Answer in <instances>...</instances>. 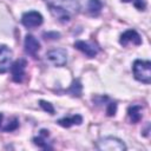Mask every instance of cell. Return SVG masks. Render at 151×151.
Listing matches in <instances>:
<instances>
[{"label": "cell", "instance_id": "obj_10", "mask_svg": "<svg viewBox=\"0 0 151 151\" xmlns=\"http://www.w3.org/2000/svg\"><path fill=\"white\" fill-rule=\"evenodd\" d=\"M24 46H25V52L32 57L35 58L37 53L39 52L40 50V42L37 40V38H34L32 34H27L25 37V42H24Z\"/></svg>", "mask_w": 151, "mask_h": 151}, {"label": "cell", "instance_id": "obj_9", "mask_svg": "<svg viewBox=\"0 0 151 151\" xmlns=\"http://www.w3.org/2000/svg\"><path fill=\"white\" fill-rule=\"evenodd\" d=\"M119 42L123 46H126L129 42H132L134 45H140L142 44V38H140V35L138 34L137 31H134V29H127V31H125L120 35Z\"/></svg>", "mask_w": 151, "mask_h": 151}, {"label": "cell", "instance_id": "obj_7", "mask_svg": "<svg viewBox=\"0 0 151 151\" xmlns=\"http://www.w3.org/2000/svg\"><path fill=\"white\" fill-rule=\"evenodd\" d=\"M73 46H74V48L83 52L87 58H94L99 52V47L96 44L87 42V41H84V40H77Z\"/></svg>", "mask_w": 151, "mask_h": 151}, {"label": "cell", "instance_id": "obj_13", "mask_svg": "<svg viewBox=\"0 0 151 151\" xmlns=\"http://www.w3.org/2000/svg\"><path fill=\"white\" fill-rule=\"evenodd\" d=\"M81 92H83V85L79 79H74L72 81L71 86L66 90V93L71 94L72 97H77V98L81 97Z\"/></svg>", "mask_w": 151, "mask_h": 151}, {"label": "cell", "instance_id": "obj_18", "mask_svg": "<svg viewBox=\"0 0 151 151\" xmlns=\"http://www.w3.org/2000/svg\"><path fill=\"white\" fill-rule=\"evenodd\" d=\"M39 105L41 106V109L44 110V111H46L47 113H50V114H54V107H53V105L51 104V103H48V101H45V100H39Z\"/></svg>", "mask_w": 151, "mask_h": 151}, {"label": "cell", "instance_id": "obj_17", "mask_svg": "<svg viewBox=\"0 0 151 151\" xmlns=\"http://www.w3.org/2000/svg\"><path fill=\"white\" fill-rule=\"evenodd\" d=\"M18 127H19V120L17 118H13L11 122H8V124L6 126L1 127V130L5 131V132H12V131L17 130Z\"/></svg>", "mask_w": 151, "mask_h": 151}, {"label": "cell", "instance_id": "obj_4", "mask_svg": "<svg viewBox=\"0 0 151 151\" xmlns=\"http://www.w3.org/2000/svg\"><path fill=\"white\" fill-rule=\"evenodd\" d=\"M46 59L48 60V63H51L54 66H64L67 61V52L64 48H55V50H51L46 53Z\"/></svg>", "mask_w": 151, "mask_h": 151}, {"label": "cell", "instance_id": "obj_3", "mask_svg": "<svg viewBox=\"0 0 151 151\" xmlns=\"http://www.w3.org/2000/svg\"><path fill=\"white\" fill-rule=\"evenodd\" d=\"M47 6L51 8H59L66 11L71 15L79 11V2L78 0H44Z\"/></svg>", "mask_w": 151, "mask_h": 151}, {"label": "cell", "instance_id": "obj_19", "mask_svg": "<svg viewBox=\"0 0 151 151\" xmlns=\"http://www.w3.org/2000/svg\"><path fill=\"white\" fill-rule=\"evenodd\" d=\"M42 38L45 40H57L60 38V33L59 32H44Z\"/></svg>", "mask_w": 151, "mask_h": 151}, {"label": "cell", "instance_id": "obj_21", "mask_svg": "<svg viewBox=\"0 0 151 151\" xmlns=\"http://www.w3.org/2000/svg\"><path fill=\"white\" fill-rule=\"evenodd\" d=\"M131 2H133V6L138 9V11H144L146 7V4L144 0H132Z\"/></svg>", "mask_w": 151, "mask_h": 151}, {"label": "cell", "instance_id": "obj_6", "mask_svg": "<svg viewBox=\"0 0 151 151\" xmlns=\"http://www.w3.org/2000/svg\"><path fill=\"white\" fill-rule=\"evenodd\" d=\"M27 66V61L25 59H18L11 65L12 79L15 83H21L25 77V70Z\"/></svg>", "mask_w": 151, "mask_h": 151}, {"label": "cell", "instance_id": "obj_20", "mask_svg": "<svg viewBox=\"0 0 151 151\" xmlns=\"http://www.w3.org/2000/svg\"><path fill=\"white\" fill-rule=\"evenodd\" d=\"M116 112H117V104L114 101H110L106 106V114L109 117H112L116 114Z\"/></svg>", "mask_w": 151, "mask_h": 151}, {"label": "cell", "instance_id": "obj_5", "mask_svg": "<svg viewBox=\"0 0 151 151\" xmlns=\"http://www.w3.org/2000/svg\"><path fill=\"white\" fill-rule=\"evenodd\" d=\"M44 18L42 15L37 12V11H29L22 14L21 17V22L25 27L27 28H33V27H38L42 24Z\"/></svg>", "mask_w": 151, "mask_h": 151}, {"label": "cell", "instance_id": "obj_23", "mask_svg": "<svg viewBox=\"0 0 151 151\" xmlns=\"http://www.w3.org/2000/svg\"><path fill=\"white\" fill-rule=\"evenodd\" d=\"M122 1H123V2H131L132 0H122Z\"/></svg>", "mask_w": 151, "mask_h": 151}, {"label": "cell", "instance_id": "obj_11", "mask_svg": "<svg viewBox=\"0 0 151 151\" xmlns=\"http://www.w3.org/2000/svg\"><path fill=\"white\" fill-rule=\"evenodd\" d=\"M63 127H71L72 125H80L83 123V117L80 114H74L72 117H65L57 122Z\"/></svg>", "mask_w": 151, "mask_h": 151}, {"label": "cell", "instance_id": "obj_15", "mask_svg": "<svg viewBox=\"0 0 151 151\" xmlns=\"http://www.w3.org/2000/svg\"><path fill=\"white\" fill-rule=\"evenodd\" d=\"M87 8H88V12H90L92 15L97 17V15L100 13L101 8H103V2H101L100 0H88Z\"/></svg>", "mask_w": 151, "mask_h": 151}, {"label": "cell", "instance_id": "obj_14", "mask_svg": "<svg viewBox=\"0 0 151 151\" xmlns=\"http://www.w3.org/2000/svg\"><path fill=\"white\" fill-rule=\"evenodd\" d=\"M50 11H51L52 15L61 22H68L71 20V14L67 13L66 11H63V9H59V8H52V7L50 8Z\"/></svg>", "mask_w": 151, "mask_h": 151}, {"label": "cell", "instance_id": "obj_22", "mask_svg": "<svg viewBox=\"0 0 151 151\" xmlns=\"http://www.w3.org/2000/svg\"><path fill=\"white\" fill-rule=\"evenodd\" d=\"M2 119H4V114L0 113V130H1V123H2Z\"/></svg>", "mask_w": 151, "mask_h": 151}, {"label": "cell", "instance_id": "obj_16", "mask_svg": "<svg viewBox=\"0 0 151 151\" xmlns=\"http://www.w3.org/2000/svg\"><path fill=\"white\" fill-rule=\"evenodd\" d=\"M33 143H34L38 147H41V149H45V150H52V149H53L51 145L47 144V142H45V137H42V136L34 137V138H33Z\"/></svg>", "mask_w": 151, "mask_h": 151}, {"label": "cell", "instance_id": "obj_12", "mask_svg": "<svg viewBox=\"0 0 151 151\" xmlns=\"http://www.w3.org/2000/svg\"><path fill=\"white\" fill-rule=\"evenodd\" d=\"M142 105H131L127 109V116L131 120V123L137 124L142 119Z\"/></svg>", "mask_w": 151, "mask_h": 151}, {"label": "cell", "instance_id": "obj_8", "mask_svg": "<svg viewBox=\"0 0 151 151\" xmlns=\"http://www.w3.org/2000/svg\"><path fill=\"white\" fill-rule=\"evenodd\" d=\"M13 52L6 45H0V73H5L9 70Z\"/></svg>", "mask_w": 151, "mask_h": 151}, {"label": "cell", "instance_id": "obj_2", "mask_svg": "<svg viewBox=\"0 0 151 151\" xmlns=\"http://www.w3.org/2000/svg\"><path fill=\"white\" fill-rule=\"evenodd\" d=\"M96 147L101 151H125L126 145L116 137H104L96 143Z\"/></svg>", "mask_w": 151, "mask_h": 151}, {"label": "cell", "instance_id": "obj_1", "mask_svg": "<svg viewBox=\"0 0 151 151\" xmlns=\"http://www.w3.org/2000/svg\"><path fill=\"white\" fill-rule=\"evenodd\" d=\"M132 72L138 81H142L144 84L151 83V63L149 60H134L132 65Z\"/></svg>", "mask_w": 151, "mask_h": 151}]
</instances>
